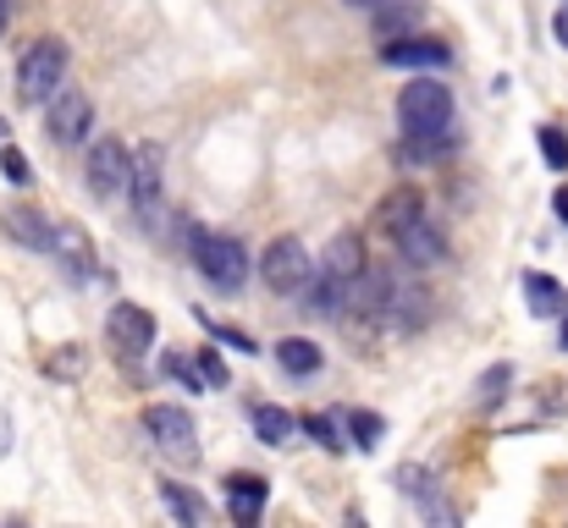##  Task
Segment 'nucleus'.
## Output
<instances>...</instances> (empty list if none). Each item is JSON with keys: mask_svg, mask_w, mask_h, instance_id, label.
I'll return each instance as SVG.
<instances>
[{"mask_svg": "<svg viewBox=\"0 0 568 528\" xmlns=\"http://www.w3.org/2000/svg\"><path fill=\"white\" fill-rule=\"evenodd\" d=\"M50 253H55V259H66L77 276H89V271H95V248H89V237L77 231L72 221H61V226H55V248H50Z\"/></svg>", "mask_w": 568, "mask_h": 528, "instance_id": "dca6fc26", "label": "nucleus"}, {"mask_svg": "<svg viewBox=\"0 0 568 528\" xmlns=\"http://www.w3.org/2000/svg\"><path fill=\"white\" fill-rule=\"evenodd\" d=\"M7 23H12V0H0V34H7Z\"/></svg>", "mask_w": 568, "mask_h": 528, "instance_id": "72a5a7b5", "label": "nucleus"}, {"mask_svg": "<svg viewBox=\"0 0 568 528\" xmlns=\"http://www.w3.org/2000/svg\"><path fill=\"white\" fill-rule=\"evenodd\" d=\"M508 375H514V369H508V364H497L492 375H485V380H480V402H485V407H492V402H497V397L508 391Z\"/></svg>", "mask_w": 568, "mask_h": 528, "instance_id": "c85d7f7f", "label": "nucleus"}, {"mask_svg": "<svg viewBox=\"0 0 568 528\" xmlns=\"http://www.w3.org/2000/svg\"><path fill=\"white\" fill-rule=\"evenodd\" d=\"M397 485H403V495H415V501L425 506V517H447V506L436 501V479H431L425 468L403 463V468H397Z\"/></svg>", "mask_w": 568, "mask_h": 528, "instance_id": "f3484780", "label": "nucleus"}, {"mask_svg": "<svg viewBox=\"0 0 568 528\" xmlns=\"http://www.w3.org/2000/svg\"><path fill=\"white\" fill-rule=\"evenodd\" d=\"M144 429H149V440H155L166 457L199 463V429H194V418H188L183 407H149V413H144Z\"/></svg>", "mask_w": 568, "mask_h": 528, "instance_id": "39448f33", "label": "nucleus"}, {"mask_svg": "<svg viewBox=\"0 0 568 528\" xmlns=\"http://www.w3.org/2000/svg\"><path fill=\"white\" fill-rule=\"evenodd\" d=\"M397 122H403V133H409V138L420 143V154H425V149L442 143L447 127H453V88H442L436 77L409 83V88L397 95Z\"/></svg>", "mask_w": 568, "mask_h": 528, "instance_id": "f257e3e1", "label": "nucleus"}, {"mask_svg": "<svg viewBox=\"0 0 568 528\" xmlns=\"http://www.w3.org/2000/svg\"><path fill=\"white\" fill-rule=\"evenodd\" d=\"M66 83V45L61 39H34L17 61V95L28 105H50Z\"/></svg>", "mask_w": 568, "mask_h": 528, "instance_id": "7ed1b4c3", "label": "nucleus"}, {"mask_svg": "<svg viewBox=\"0 0 568 528\" xmlns=\"http://www.w3.org/2000/svg\"><path fill=\"white\" fill-rule=\"evenodd\" d=\"M276 364L287 369V375H314L320 369V347L314 341H304V336H287V341H276Z\"/></svg>", "mask_w": 568, "mask_h": 528, "instance_id": "a211bd4d", "label": "nucleus"}, {"mask_svg": "<svg viewBox=\"0 0 568 528\" xmlns=\"http://www.w3.org/2000/svg\"><path fill=\"white\" fill-rule=\"evenodd\" d=\"M381 61L386 66H447L453 61V45L425 39V34H403V39H386L381 45Z\"/></svg>", "mask_w": 568, "mask_h": 528, "instance_id": "1a4fd4ad", "label": "nucleus"}, {"mask_svg": "<svg viewBox=\"0 0 568 528\" xmlns=\"http://www.w3.org/2000/svg\"><path fill=\"white\" fill-rule=\"evenodd\" d=\"M304 429H309L326 452H343V447H348V440L337 435V418H326V413H309V418H304Z\"/></svg>", "mask_w": 568, "mask_h": 528, "instance_id": "bb28decb", "label": "nucleus"}, {"mask_svg": "<svg viewBox=\"0 0 568 528\" xmlns=\"http://www.w3.org/2000/svg\"><path fill=\"white\" fill-rule=\"evenodd\" d=\"M266 495H271V485H266L260 474H232V479H226V512H232L237 523H260Z\"/></svg>", "mask_w": 568, "mask_h": 528, "instance_id": "ddd939ff", "label": "nucleus"}, {"mask_svg": "<svg viewBox=\"0 0 568 528\" xmlns=\"http://www.w3.org/2000/svg\"><path fill=\"white\" fill-rule=\"evenodd\" d=\"M348 7H359V12H381L386 0H348Z\"/></svg>", "mask_w": 568, "mask_h": 528, "instance_id": "473e14b6", "label": "nucleus"}, {"mask_svg": "<svg viewBox=\"0 0 568 528\" xmlns=\"http://www.w3.org/2000/svg\"><path fill=\"white\" fill-rule=\"evenodd\" d=\"M188 253H194V264H199V276H205L210 287H221V292H237L243 281H249V253H243V242L226 237V231L194 226V231H188Z\"/></svg>", "mask_w": 568, "mask_h": 528, "instance_id": "f03ea898", "label": "nucleus"}, {"mask_svg": "<svg viewBox=\"0 0 568 528\" xmlns=\"http://www.w3.org/2000/svg\"><path fill=\"white\" fill-rule=\"evenodd\" d=\"M563 352H568V309H563Z\"/></svg>", "mask_w": 568, "mask_h": 528, "instance_id": "f704fd0d", "label": "nucleus"}, {"mask_svg": "<svg viewBox=\"0 0 568 528\" xmlns=\"http://www.w3.org/2000/svg\"><path fill=\"white\" fill-rule=\"evenodd\" d=\"M552 210L563 215V226H568V188H557V199H552Z\"/></svg>", "mask_w": 568, "mask_h": 528, "instance_id": "2f4dec72", "label": "nucleus"}, {"mask_svg": "<svg viewBox=\"0 0 568 528\" xmlns=\"http://www.w3.org/2000/svg\"><path fill=\"white\" fill-rule=\"evenodd\" d=\"M160 495H166V506H172L177 517H188V523H205V517H210V506H205L194 490H183V485H160Z\"/></svg>", "mask_w": 568, "mask_h": 528, "instance_id": "393cba45", "label": "nucleus"}, {"mask_svg": "<svg viewBox=\"0 0 568 528\" xmlns=\"http://www.w3.org/2000/svg\"><path fill=\"white\" fill-rule=\"evenodd\" d=\"M45 127H50V143L77 149V143H84V138L95 133V100L84 95V88H66V83H61V95L50 100Z\"/></svg>", "mask_w": 568, "mask_h": 528, "instance_id": "20e7f679", "label": "nucleus"}, {"mask_svg": "<svg viewBox=\"0 0 568 528\" xmlns=\"http://www.w3.org/2000/svg\"><path fill=\"white\" fill-rule=\"evenodd\" d=\"M84 364H89V359H84V347H72V341H66V347H55L50 359H45V375H55V380H77V375H84Z\"/></svg>", "mask_w": 568, "mask_h": 528, "instance_id": "5701e85b", "label": "nucleus"}, {"mask_svg": "<svg viewBox=\"0 0 568 528\" xmlns=\"http://www.w3.org/2000/svg\"><path fill=\"white\" fill-rule=\"evenodd\" d=\"M133 193H138V215H155L160 210V149L155 143L133 165Z\"/></svg>", "mask_w": 568, "mask_h": 528, "instance_id": "2eb2a0df", "label": "nucleus"}, {"mask_svg": "<svg viewBox=\"0 0 568 528\" xmlns=\"http://www.w3.org/2000/svg\"><path fill=\"white\" fill-rule=\"evenodd\" d=\"M106 330H111V341H116L122 352H144V347H155V314L138 309V303H116L111 319H106Z\"/></svg>", "mask_w": 568, "mask_h": 528, "instance_id": "9d476101", "label": "nucleus"}, {"mask_svg": "<svg viewBox=\"0 0 568 528\" xmlns=\"http://www.w3.org/2000/svg\"><path fill=\"white\" fill-rule=\"evenodd\" d=\"M535 138H541L546 165H552V171H568V138H563V127H541Z\"/></svg>", "mask_w": 568, "mask_h": 528, "instance_id": "cd10ccee", "label": "nucleus"}, {"mask_svg": "<svg viewBox=\"0 0 568 528\" xmlns=\"http://www.w3.org/2000/svg\"><path fill=\"white\" fill-rule=\"evenodd\" d=\"M524 298H530V314L535 319H552V314L568 309V298H563V287L552 276H524Z\"/></svg>", "mask_w": 568, "mask_h": 528, "instance_id": "6ab92c4d", "label": "nucleus"}, {"mask_svg": "<svg viewBox=\"0 0 568 528\" xmlns=\"http://www.w3.org/2000/svg\"><path fill=\"white\" fill-rule=\"evenodd\" d=\"M0 138H7V122H0Z\"/></svg>", "mask_w": 568, "mask_h": 528, "instance_id": "c9c22d12", "label": "nucleus"}, {"mask_svg": "<svg viewBox=\"0 0 568 528\" xmlns=\"http://www.w3.org/2000/svg\"><path fill=\"white\" fill-rule=\"evenodd\" d=\"M320 271L326 276H337L343 287H354L365 271H370V253H365V237L359 231H343V237H332V248H326V259H320Z\"/></svg>", "mask_w": 568, "mask_h": 528, "instance_id": "f8f14e48", "label": "nucleus"}, {"mask_svg": "<svg viewBox=\"0 0 568 528\" xmlns=\"http://www.w3.org/2000/svg\"><path fill=\"white\" fill-rule=\"evenodd\" d=\"M420 215H425V193H420L415 183H397V188H392V193L375 204V221H381V231H386V237L409 231Z\"/></svg>", "mask_w": 568, "mask_h": 528, "instance_id": "9b49d317", "label": "nucleus"}, {"mask_svg": "<svg viewBox=\"0 0 568 528\" xmlns=\"http://www.w3.org/2000/svg\"><path fill=\"white\" fill-rule=\"evenodd\" d=\"M55 226H61V221H45L39 210H7V231H12L17 242L39 248V253H50V248H55Z\"/></svg>", "mask_w": 568, "mask_h": 528, "instance_id": "4468645a", "label": "nucleus"}, {"mask_svg": "<svg viewBox=\"0 0 568 528\" xmlns=\"http://www.w3.org/2000/svg\"><path fill=\"white\" fill-rule=\"evenodd\" d=\"M166 375H172L177 386H188V397L210 386V380H205V364H199V352H194V359H183V352H172V359H166Z\"/></svg>", "mask_w": 568, "mask_h": 528, "instance_id": "b1692460", "label": "nucleus"}, {"mask_svg": "<svg viewBox=\"0 0 568 528\" xmlns=\"http://www.w3.org/2000/svg\"><path fill=\"white\" fill-rule=\"evenodd\" d=\"M199 364H205V380L210 386H226V364L215 359V352H199Z\"/></svg>", "mask_w": 568, "mask_h": 528, "instance_id": "c756f323", "label": "nucleus"}, {"mask_svg": "<svg viewBox=\"0 0 568 528\" xmlns=\"http://www.w3.org/2000/svg\"><path fill=\"white\" fill-rule=\"evenodd\" d=\"M415 23H420V7H415V0H386V7L375 12V34H381V39H403Z\"/></svg>", "mask_w": 568, "mask_h": 528, "instance_id": "aec40b11", "label": "nucleus"}, {"mask_svg": "<svg viewBox=\"0 0 568 528\" xmlns=\"http://www.w3.org/2000/svg\"><path fill=\"white\" fill-rule=\"evenodd\" d=\"M348 435H354V447H359V452H375V447H381V435H386V418L359 407V413H348Z\"/></svg>", "mask_w": 568, "mask_h": 528, "instance_id": "4be33fe9", "label": "nucleus"}, {"mask_svg": "<svg viewBox=\"0 0 568 528\" xmlns=\"http://www.w3.org/2000/svg\"><path fill=\"white\" fill-rule=\"evenodd\" d=\"M552 34H557V45H563V50H568V7H563V12H557V17H552Z\"/></svg>", "mask_w": 568, "mask_h": 528, "instance_id": "7c9ffc66", "label": "nucleus"}, {"mask_svg": "<svg viewBox=\"0 0 568 528\" xmlns=\"http://www.w3.org/2000/svg\"><path fill=\"white\" fill-rule=\"evenodd\" d=\"M133 183V160H127V149L116 143V138H100L95 149H89V188L100 193V199H111V193H122Z\"/></svg>", "mask_w": 568, "mask_h": 528, "instance_id": "0eeeda50", "label": "nucleus"}, {"mask_svg": "<svg viewBox=\"0 0 568 528\" xmlns=\"http://www.w3.org/2000/svg\"><path fill=\"white\" fill-rule=\"evenodd\" d=\"M397 253H403V264H415V271H436V264H447V237L436 221L420 215L409 231H397Z\"/></svg>", "mask_w": 568, "mask_h": 528, "instance_id": "6e6552de", "label": "nucleus"}, {"mask_svg": "<svg viewBox=\"0 0 568 528\" xmlns=\"http://www.w3.org/2000/svg\"><path fill=\"white\" fill-rule=\"evenodd\" d=\"M0 171H7V183H12V188H28V183H34V165H28V154H23L17 143L0 149Z\"/></svg>", "mask_w": 568, "mask_h": 528, "instance_id": "a878e982", "label": "nucleus"}, {"mask_svg": "<svg viewBox=\"0 0 568 528\" xmlns=\"http://www.w3.org/2000/svg\"><path fill=\"white\" fill-rule=\"evenodd\" d=\"M298 418L287 407H255V435L266 440V447H282V440H293Z\"/></svg>", "mask_w": 568, "mask_h": 528, "instance_id": "412c9836", "label": "nucleus"}, {"mask_svg": "<svg viewBox=\"0 0 568 528\" xmlns=\"http://www.w3.org/2000/svg\"><path fill=\"white\" fill-rule=\"evenodd\" d=\"M260 276H266L271 292H298V287L314 276L309 248H304L298 237H276V242L266 248V259H260Z\"/></svg>", "mask_w": 568, "mask_h": 528, "instance_id": "423d86ee", "label": "nucleus"}]
</instances>
